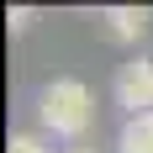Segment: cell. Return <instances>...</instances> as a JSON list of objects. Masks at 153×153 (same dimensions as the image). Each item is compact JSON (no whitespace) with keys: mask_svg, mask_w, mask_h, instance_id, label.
<instances>
[{"mask_svg":"<svg viewBox=\"0 0 153 153\" xmlns=\"http://www.w3.org/2000/svg\"><path fill=\"white\" fill-rule=\"evenodd\" d=\"M37 122H42L48 137H85L95 122V95L85 79H53V85H42V95H37Z\"/></svg>","mask_w":153,"mask_h":153,"instance_id":"obj_1","label":"cell"},{"mask_svg":"<svg viewBox=\"0 0 153 153\" xmlns=\"http://www.w3.org/2000/svg\"><path fill=\"white\" fill-rule=\"evenodd\" d=\"M116 153H153V111L122 122V132H116Z\"/></svg>","mask_w":153,"mask_h":153,"instance_id":"obj_4","label":"cell"},{"mask_svg":"<svg viewBox=\"0 0 153 153\" xmlns=\"http://www.w3.org/2000/svg\"><path fill=\"white\" fill-rule=\"evenodd\" d=\"M5 153H53V148H48V137H42V132H11Z\"/></svg>","mask_w":153,"mask_h":153,"instance_id":"obj_5","label":"cell"},{"mask_svg":"<svg viewBox=\"0 0 153 153\" xmlns=\"http://www.w3.org/2000/svg\"><path fill=\"white\" fill-rule=\"evenodd\" d=\"M100 32H106L111 42H137L143 32H148V11L143 5H106L100 11Z\"/></svg>","mask_w":153,"mask_h":153,"instance_id":"obj_3","label":"cell"},{"mask_svg":"<svg viewBox=\"0 0 153 153\" xmlns=\"http://www.w3.org/2000/svg\"><path fill=\"white\" fill-rule=\"evenodd\" d=\"M111 95L127 116H148L153 111V58H127L111 79Z\"/></svg>","mask_w":153,"mask_h":153,"instance_id":"obj_2","label":"cell"},{"mask_svg":"<svg viewBox=\"0 0 153 153\" xmlns=\"http://www.w3.org/2000/svg\"><path fill=\"white\" fill-rule=\"evenodd\" d=\"M5 27H11V32H27L32 27V5H11V11H5Z\"/></svg>","mask_w":153,"mask_h":153,"instance_id":"obj_6","label":"cell"},{"mask_svg":"<svg viewBox=\"0 0 153 153\" xmlns=\"http://www.w3.org/2000/svg\"><path fill=\"white\" fill-rule=\"evenodd\" d=\"M69 153H95V148H69Z\"/></svg>","mask_w":153,"mask_h":153,"instance_id":"obj_7","label":"cell"}]
</instances>
